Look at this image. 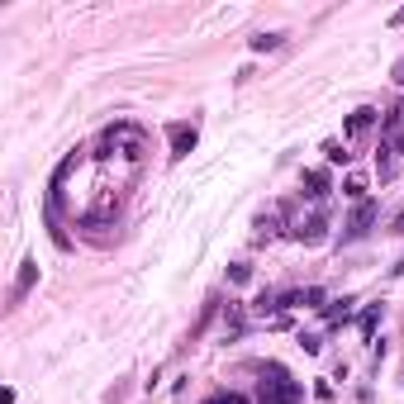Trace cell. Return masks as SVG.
Listing matches in <instances>:
<instances>
[{
    "instance_id": "6da1fadb",
    "label": "cell",
    "mask_w": 404,
    "mask_h": 404,
    "mask_svg": "<svg viewBox=\"0 0 404 404\" xmlns=\"http://www.w3.org/2000/svg\"><path fill=\"white\" fill-rule=\"evenodd\" d=\"M100 148H114V153H124V157H143V129H133V124H114V129H105Z\"/></svg>"
},
{
    "instance_id": "4fadbf2b",
    "label": "cell",
    "mask_w": 404,
    "mask_h": 404,
    "mask_svg": "<svg viewBox=\"0 0 404 404\" xmlns=\"http://www.w3.org/2000/svg\"><path fill=\"white\" fill-rule=\"evenodd\" d=\"M376 171H381V181H390V176H395V171H400V162H395V153L376 157Z\"/></svg>"
},
{
    "instance_id": "7a4b0ae2",
    "label": "cell",
    "mask_w": 404,
    "mask_h": 404,
    "mask_svg": "<svg viewBox=\"0 0 404 404\" xmlns=\"http://www.w3.org/2000/svg\"><path fill=\"white\" fill-rule=\"evenodd\" d=\"M167 138H171V162H181V157L195 148L200 129H195V124H171V129H167Z\"/></svg>"
},
{
    "instance_id": "2e32d148",
    "label": "cell",
    "mask_w": 404,
    "mask_h": 404,
    "mask_svg": "<svg viewBox=\"0 0 404 404\" xmlns=\"http://www.w3.org/2000/svg\"><path fill=\"white\" fill-rule=\"evenodd\" d=\"M209 404H243V395H214Z\"/></svg>"
},
{
    "instance_id": "3957f363",
    "label": "cell",
    "mask_w": 404,
    "mask_h": 404,
    "mask_svg": "<svg viewBox=\"0 0 404 404\" xmlns=\"http://www.w3.org/2000/svg\"><path fill=\"white\" fill-rule=\"evenodd\" d=\"M33 280H38V262H33V257H24V262H19V276H15V290H10V300H24L33 290Z\"/></svg>"
},
{
    "instance_id": "277c9868",
    "label": "cell",
    "mask_w": 404,
    "mask_h": 404,
    "mask_svg": "<svg viewBox=\"0 0 404 404\" xmlns=\"http://www.w3.org/2000/svg\"><path fill=\"white\" fill-rule=\"evenodd\" d=\"M371 219H376V204H371V200H361V204H357V214H352V224H347V234H342V238H347V243H352V238H361L366 229H371Z\"/></svg>"
},
{
    "instance_id": "5b68a950",
    "label": "cell",
    "mask_w": 404,
    "mask_h": 404,
    "mask_svg": "<svg viewBox=\"0 0 404 404\" xmlns=\"http://www.w3.org/2000/svg\"><path fill=\"white\" fill-rule=\"evenodd\" d=\"M324 229H328V219H324V214H314L310 224H300V229H295V238H300V243H324V238H328Z\"/></svg>"
},
{
    "instance_id": "9a60e30c",
    "label": "cell",
    "mask_w": 404,
    "mask_h": 404,
    "mask_svg": "<svg viewBox=\"0 0 404 404\" xmlns=\"http://www.w3.org/2000/svg\"><path fill=\"white\" fill-rule=\"evenodd\" d=\"M229 280H238V285H248V280H252V266H234V271H229Z\"/></svg>"
},
{
    "instance_id": "7c38bea8",
    "label": "cell",
    "mask_w": 404,
    "mask_h": 404,
    "mask_svg": "<svg viewBox=\"0 0 404 404\" xmlns=\"http://www.w3.org/2000/svg\"><path fill=\"white\" fill-rule=\"evenodd\" d=\"M271 48H280V33H257L252 38V53H271Z\"/></svg>"
},
{
    "instance_id": "8992f818",
    "label": "cell",
    "mask_w": 404,
    "mask_h": 404,
    "mask_svg": "<svg viewBox=\"0 0 404 404\" xmlns=\"http://www.w3.org/2000/svg\"><path fill=\"white\" fill-rule=\"evenodd\" d=\"M305 186H310V190H305L310 200H324V195H328V171H324V167L305 171Z\"/></svg>"
},
{
    "instance_id": "30bf717a",
    "label": "cell",
    "mask_w": 404,
    "mask_h": 404,
    "mask_svg": "<svg viewBox=\"0 0 404 404\" xmlns=\"http://www.w3.org/2000/svg\"><path fill=\"white\" fill-rule=\"evenodd\" d=\"M352 305H357V300H352V295L333 300V305H328V310H324V319H328V324H342V319H347V314H352Z\"/></svg>"
},
{
    "instance_id": "5bb4252c",
    "label": "cell",
    "mask_w": 404,
    "mask_h": 404,
    "mask_svg": "<svg viewBox=\"0 0 404 404\" xmlns=\"http://www.w3.org/2000/svg\"><path fill=\"white\" fill-rule=\"evenodd\" d=\"M300 347H305V352H310V357H314V352L324 347V338H314V333H300Z\"/></svg>"
},
{
    "instance_id": "8fae6325",
    "label": "cell",
    "mask_w": 404,
    "mask_h": 404,
    "mask_svg": "<svg viewBox=\"0 0 404 404\" xmlns=\"http://www.w3.org/2000/svg\"><path fill=\"white\" fill-rule=\"evenodd\" d=\"M376 324H381V305H366V314H361V338L366 342L376 338Z\"/></svg>"
},
{
    "instance_id": "ba28073f",
    "label": "cell",
    "mask_w": 404,
    "mask_h": 404,
    "mask_svg": "<svg viewBox=\"0 0 404 404\" xmlns=\"http://www.w3.org/2000/svg\"><path fill=\"white\" fill-rule=\"evenodd\" d=\"M342 195H347V200H366V176H361V171H352V176H347V181H342Z\"/></svg>"
},
{
    "instance_id": "9c48e42d",
    "label": "cell",
    "mask_w": 404,
    "mask_h": 404,
    "mask_svg": "<svg viewBox=\"0 0 404 404\" xmlns=\"http://www.w3.org/2000/svg\"><path fill=\"white\" fill-rule=\"evenodd\" d=\"M324 157H328V167H347V162H352V153H347V143H324Z\"/></svg>"
},
{
    "instance_id": "52a82bcc",
    "label": "cell",
    "mask_w": 404,
    "mask_h": 404,
    "mask_svg": "<svg viewBox=\"0 0 404 404\" xmlns=\"http://www.w3.org/2000/svg\"><path fill=\"white\" fill-rule=\"evenodd\" d=\"M371 124H376V109H357V114H347V138H361Z\"/></svg>"
}]
</instances>
